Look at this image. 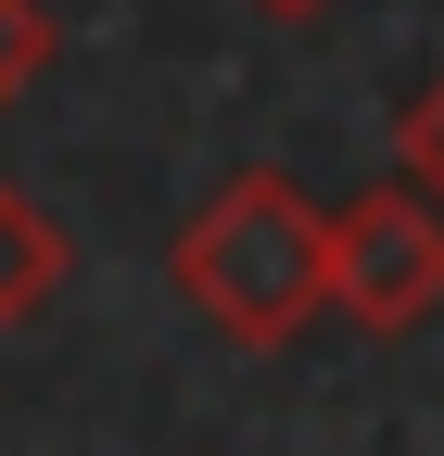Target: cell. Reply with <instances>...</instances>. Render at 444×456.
I'll return each mask as SVG.
<instances>
[{"label": "cell", "mask_w": 444, "mask_h": 456, "mask_svg": "<svg viewBox=\"0 0 444 456\" xmlns=\"http://www.w3.org/2000/svg\"><path fill=\"white\" fill-rule=\"evenodd\" d=\"M165 279H178V305L242 342V355H292V342L343 305L330 292V216L280 178V165H242V178H216L178 241H165Z\"/></svg>", "instance_id": "cell-1"}, {"label": "cell", "mask_w": 444, "mask_h": 456, "mask_svg": "<svg viewBox=\"0 0 444 456\" xmlns=\"http://www.w3.org/2000/svg\"><path fill=\"white\" fill-rule=\"evenodd\" d=\"M330 292H343V317L368 342H407V330L444 317V203L407 165L330 203Z\"/></svg>", "instance_id": "cell-2"}, {"label": "cell", "mask_w": 444, "mask_h": 456, "mask_svg": "<svg viewBox=\"0 0 444 456\" xmlns=\"http://www.w3.org/2000/svg\"><path fill=\"white\" fill-rule=\"evenodd\" d=\"M64 292H77V228L51 216L38 191L0 178V330H38Z\"/></svg>", "instance_id": "cell-3"}, {"label": "cell", "mask_w": 444, "mask_h": 456, "mask_svg": "<svg viewBox=\"0 0 444 456\" xmlns=\"http://www.w3.org/2000/svg\"><path fill=\"white\" fill-rule=\"evenodd\" d=\"M394 165H407V178H419V191L444 203V77L394 102Z\"/></svg>", "instance_id": "cell-4"}, {"label": "cell", "mask_w": 444, "mask_h": 456, "mask_svg": "<svg viewBox=\"0 0 444 456\" xmlns=\"http://www.w3.org/2000/svg\"><path fill=\"white\" fill-rule=\"evenodd\" d=\"M38 64H51V13H38V0H0V102H13Z\"/></svg>", "instance_id": "cell-5"}, {"label": "cell", "mask_w": 444, "mask_h": 456, "mask_svg": "<svg viewBox=\"0 0 444 456\" xmlns=\"http://www.w3.org/2000/svg\"><path fill=\"white\" fill-rule=\"evenodd\" d=\"M254 13H267V26H317L330 0H254Z\"/></svg>", "instance_id": "cell-6"}]
</instances>
